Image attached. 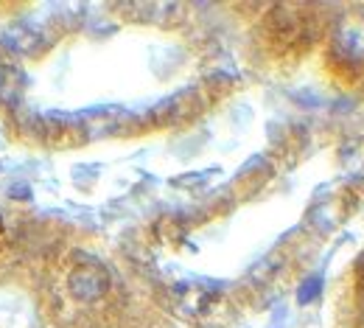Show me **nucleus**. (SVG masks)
<instances>
[{
    "mask_svg": "<svg viewBox=\"0 0 364 328\" xmlns=\"http://www.w3.org/2000/svg\"><path fill=\"white\" fill-rule=\"evenodd\" d=\"M107 286H109V275H107V270H104L101 264H95V261L82 264V267L73 270V275H70V292H73L79 300H95V297H101V295L107 292Z\"/></svg>",
    "mask_w": 364,
    "mask_h": 328,
    "instance_id": "1",
    "label": "nucleus"
},
{
    "mask_svg": "<svg viewBox=\"0 0 364 328\" xmlns=\"http://www.w3.org/2000/svg\"><path fill=\"white\" fill-rule=\"evenodd\" d=\"M3 46L14 53H31L40 46V31L28 23H17L3 34Z\"/></svg>",
    "mask_w": 364,
    "mask_h": 328,
    "instance_id": "2",
    "label": "nucleus"
},
{
    "mask_svg": "<svg viewBox=\"0 0 364 328\" xmlns=\"http://www.w3.org/2000/svg\"><path fill=\"white\" fill-rule=\"evenodd\" d=\"M23 90H26L23 73H20L17 68H11V65L0 68V101H3V104H17Z\"/></svg>",
    "mask_w": 364,
    "mask_h": 328,
    "instance_id": "3",
    "label": "nucleus"
},
{
    "mask_svg": "<svg viewBox=\"0 0 364 328\" xmlns=\"http://www.w3.org/2000/svg\"><path fill=\"white\" fill-rule=\"evenodd\" d=\"M319 289H322V281H319V278H309V281L300 286V295H297L300 303H311L319 295Z\"/></svg>",
    "mask_w": 364,
    "mask_h": 328,
    "instance_id": "4",
    "label": "nucleus"
}]
</instances>
